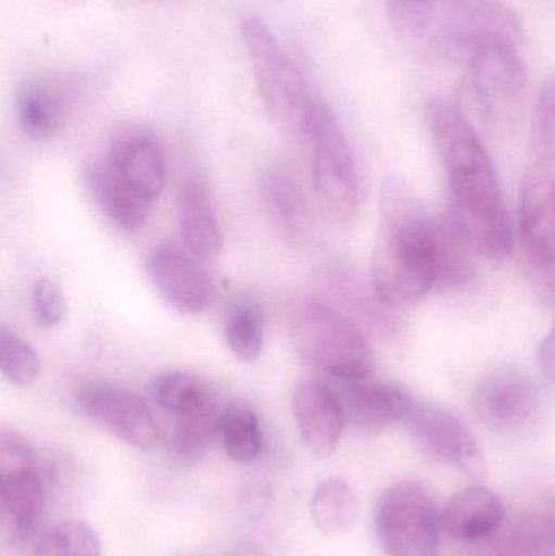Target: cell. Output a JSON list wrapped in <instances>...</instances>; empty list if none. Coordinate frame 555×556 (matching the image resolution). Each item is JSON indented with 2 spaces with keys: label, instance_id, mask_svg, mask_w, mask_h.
I'll return each mask as SVG.
<instances>
[{
  "label": "cell",
  "instance_id": "obj_1",
  "mask_svg": "<svg viewBox=\"0 0 555 556\" xmlns=\"http://www.w3.org/2000/svg\"><path fill=\"white\" fill-rule=\"evenodd\" d=\"M426 123L449 179L446 217L479 256L505 260L514 250L510 218L497 173L475 126L449 98L426 104Z\"/></svg>",
  "mask_w": 555,
  "mask_h": 556
},
{
  "label": "cell",
  "instance_id": "obj_2",
  "mask_svg": "<svg viewBox=\"0 0 555 556\" xmlns=\"http://www.w3.org/2000/svg\"><path fill=\"white\" fill-rule=\"evenodd\" d=\"M398 45L420 64H468L494 45L520 46L525 26L502 0H387Z\"/></svg>",
  "mask_w": 555,
  "mask_h": 556
},
{
  "label": "cell",
  "instance_id": "obj_3",
  "mask_svg": "<svg viewBox=\"0 0 555 556\" xmlns=\"http://www.w3.org/2000/svg\"><path fill=\"white\" fill-rule=\"evenodd\" d=\"M371 290L388 307L411 306L436 285V218L401 178H388L378 201Z\"/></svg>",
  "mask_w": 555,
  "mask_h": 556
},
{
  "label": "cell",
  "instance_id": "obj_4",
  "mask_svg": "<svg viewBox=\"0 0 555 556\" xmlns=\"http://www.w3.org/2000/svg\"><path fill=\"white\" fill-rule=\"evenodd\" d=\"M287 332L297 355L331 378H365L374 369V353L362 330L321 301L292 303Z\"/></svg>",
  "mask_w": 555,
  "mask_h": 556
},
{
  "label": "cell",
  "instance_id": "obj_5",
  "mask_svg": "<svg viewBox=\"0 0 555 556\" xmlns=\"http://www.w3.org/2000/svg\"><path fill=\"white\" fill-rule=\"evenodd\" d=\"M241 39L267 116L282 132L305 136L316 98L310 91L302 72L263 20L256 16L244 18L241 22Z\"/></svg>",
  "mask_w": 555,
  "mask_h": 556
},
{
  "label": "cell",
  "instance_id": "obj_6",
  "mask_svg": "<svg viewBox=\"0 0 555 556\" xmlns=\"http://www.w3.org/2000/svg\"><path fill=\"white\" fill-rule=\"evenodd\" d=\"M303 139L312 153L313 188L323 211L349 222L361 205V175L348 137L321 100H316Z\"/></svg>",
  "mask_w": 555,
  "mask_h": 556
},
{
  "label": "cell",
  "instance_id": "obj_7",
  "mask_svg": "<svg viewBox=\"0 0 555 556\" xmlns=\"http://www.w3.org/2000/svg\"><path fill=\"white\" fill-rule=\"evenodd\" d=\"M375 529L387 556H437L442 511L422 483L398 482L380 496Z\"/></svg>",
  "mask_w": 555,
  "mask_h": 556
},
{
  "label": "cell",
  "instance_id": "obj_8",
  "mask_svg": "<svg viewBox=\"0 0 555 556\" xmlns=\"http://www.w3.org/2000/svg\"><path fill=\"white\" fill-rule=\"evenodd\" d=\"M527 88L528 68L518 46L494 45L466 64L462 93L482 123L501 129L517 116Z\"/></svg>",
  "mask_w": 555,
  "mask_h": 556
},
{
  "label": "cell",
  "instance_id": "obj_9",
  "mask_svg": "<svg viewBox=\"0 0 555 556\" xmlns=\"http://www.w3.org/2000/svg\"><path fill=\"white\" fill-rule=\"evenodd\" d=\"M0 495L10 538L28 541L41 521L46 480L31 444L13 428L0 430Z\"/></svg>",
  "mask_w": 555,
  "mask_h": 556
},
{
  "label": "cell",
  "instance_id": "obj_10",
  "mask_svg": "<svg viewBox=\"0 0 555 556\" xmlns=\"http://www.w3.org/2000/svg\"><path fill=\"white\" fill-rule=\"evenodd\" d=\"M472 415L488 430L524 433L537 427L546 410V395L538 382L515 366L485 372L471 394Z\"/></svg>",
  "mask_w": 555,
  "mask_h": 556
},
{
  "label": "cell",
  "instance_id": "obj_11",
  "mask_svg": "<svg viewBox=\"0 0 555 556\" xmlns=\"http://www.w3.org/2000/svg\"><path fill=\"white\" fill-rule=\"evenodd\" d=\"M75 405L88 420L136 450H152L159 443V424L153 412L143 399L127 389L91 382L75 392Z\"/></svg>",
  "mask_w": 555,
  "mask_h": 556
},
{
  "label": "cell",
  "instance_id": "obj_12",
  "mask_svg": "<svg viewBox=\"0 0 555 556\" xmlns=\"http://www.w3.org/2000/svg\"><path fill=\"white\" fill-rule=\"evenodd\" d=\"M404 425L417 446L432 459L458 467L469 476L478 477L484 472L478 441L469 428L446 408L416 401Z\"/></svg>",
  "mask_w": 555,
  "mask_h": 556
},
{
  "label": "cell",
  "instance_id": "obj_13",
  "mask_svg": "<svg viewBox=\"0 0 555 556\" xmlns=\"http://www.w3.org/2000/svg\"><path fill=\"white\" fill-rule=\"evenodd\" d=\"M194 254L173 244H159L146 260V273L160 296L181 314L195 316L214 303V278Z\"/></svg>",
  "mask_w": 555,
  "mask_h": 556
},
{
  "label": "cell",
  "instance_id": "obj_14",
  "mask_svg": "<svg viewBox=\"0 0 555 556\" xmlns=\"http://www.w3.org/2000/svg\"><path fill=\"white\" fill-rule=\"evenodd\" d=\"M335 379L331 382L345 421L364 431H380L404 424L414 399L393 382L380 379Z\"/></svg>",
  "mask_w": 555,
  "mask_h": 556
},
{
  "label": "cell",
  "instance_id": "obj_15",
  "mask_svg": "<svg viewBox=\"0 0 555 556\" xmlns=\"http://www.w3.org/2000/svg\"><path fill=\"white\" fill-rule=\"evenodd\" d=\"M520 233L533 266L555 264V173L544 163L531 166L521 181Z\"/></svg>",
  "mask_w": 555,
  "mask_h": 556
},
{
  "label": "cell",
  "instance_id": "obj_16",
  "mask_svg": "<svg viewBox=\"0 0 555 556\" xmlns=\"http://www.w3.org/2000/svg\"><path fill=\"white\" fill-rule=\"evenodd\" d=\"M292 412L310 453L325 459L338 450L348 421L331 382L302 379L293 389Z\"/></svg>",
  "mask_w": 555,
  "mask_h": 556
},
{
  "label": "cell",
  "instance_id": "obj_17",
  "mask_svg": "<svg viewBox=\"0 0 555 556\" xmlns=\"http://www.w3.org/2000/svg\"><path fill=\"white\" fill-rule=\"evenodd\" d=\"M108 160L153 201L165 189V155L159 137L143 124L124 123L114 127Z\"/></svg>",
  "mask_w": 555,
  "mask_h": 556
},
{
  "label": "cell",
  "instance_id": "obj_18",
  "mask_svg": "<svg viewBox=\"0 0 555 556\" xmlns=\"http://www.w3.org/2000/svg\"><path fill=\"white\" fill-rule=\"evenodd\" d=\"M85 186L97 207L121 230H140L149 220L155 201L121 175L110 160L88 165Z\"/></svg>",
  "mask_w": 555,
  "mask_h": 556
},
{
  "label": "cell",
  "instance_id": "obj_19",
  "mask_svg": "<svg viewBox=\"0 0 555 556\" xmlns=\"http://www.w3.org/2000/svg\"><path fill=\"white\" fill-rule=\"evenodd\" d=\"M505 509L499 496L484 486H469L456 493L442 511V529L456 541L489 538L501 529Z\"/></svg>",
  "mask_w": 555,
  "mask_h": 556
},
{
  "label": "cell",
  "instance_id": "obj_20",
  "mask_svg": "<svg viewBox=\"0 0 555 556\" xmlns=\"http://www.w3.org/2000/svg\"><path fill=\"white\" fill-rule=\"evenodd\" d=\"M176 211L182 241L189 253L199 260H209L220 254L224 250V235L211 198L201 182L189 179L181 186Z\"/></svg>",
  "mask_w": 555,
  "mask_h": 556
},
{
  "label": "cell",
  "instance_id": "obj_21",
  "mask_svg": "<svg viewBox=\"0 0 555 556\" xmlns=\"http://www.w3.org/2000/svg\"><path fill=\"white\" fill-rule=\"evenodd\" d=\"M65 98L61 88L42 78L23 81L16 91V119L33 142L54 139L64 126Z\"/></svg>",
  "mask_w": 555,
  "mask_h": 556
},
{
  "label": "cell",
  "instance_id": "obj_22",
  "mask_svg": "<svg viewBox=\"0 0 555 556\" xmlns=\"http://www.w3.org/2000/svg\"><path fill=\"white\" fill-rule=\"evenodd\" d=\"M217 395L175 415L173 451L179 463L195 466L207 456L212 443L218 438V421L222 415Z\"/></svg>",
  "mask_w": 555,
  "mask_h": 556
},
{
  "label": "cell",
  "instance_id": "obj_23",
  "mask_svg": "<svg viewBox=\"0 0 555 556\" xmlns=\"http://www.w3.org/2000/svg\"><path fill=\"white\" fill-rule=\"evenodd\" d=\"M261 194L276 227L286 237L299 238L306 227V201L292 173L270 168L261 181Z\"/></svg>",
  "mask_w": 555,
  "mask_h": 556
},
{
  "label": "cell",
  "instance_id": "obj_24",
  "mask_svg": "<svg viewBox=\"0 0 555 556\" xmlns=\"http://www.w3.org/2000/svg\"><path fill=\"white\" fill-rule=\"evenodd\" d=\"M472 250L446 215L436 218V285L433 290L462 291L475 280Z\"/></svg>",
  "mask_w": 555,
  "mask_h": 556
},
{
  "label": "cell",
  "instance_id": "obj_25",
  "mask_svg": "<svg viewBox=\"0 0 555 556\" xmlns=\"http://www.w3.org/2000/svg\"><path fill=\"white\" fill-rule=\"evenodd\" d=\"M495 556H555V505L515 519L495 542Z\"/></svg>",
  "mask_w": 555,
  "mask_h": 556
},
{
  "label": "cell",
  "instance_id": "obj_26",
  "mask_svg": "<svg viewBox=\"0 0 555 556\" xmlns=\"http://www.w3.org/2000/svg\"><path fill=\"white\" fill-rule=\"evenodd\" d=\"M218 440L234 463L256 460L264 450L263 425L256 412L244 404L225 405L218 421Z\"/></svg>",
  "mask_w": 555,
  "mask_h": 556
},
{
  "label": "cell",
  "instance_id": "obj_27",
  "mask_svg": "<svg viewBox=\"0 0 555 556\" xmlns=\"http://www.w3.org/2000/svg\"><path fill=\"white\" fill-rule=\"evenodd\" d=\"M310 515L323 534L348 531L357 519V496L344 479L331 477L323 480L313 492Z\"/></svg>",
  "mask_w": 555,
  "mask_h": 556
},
{
  "label": "cell",
  "instance_id": "obj_28",
  "mask_svg": "<svg viewBox=\"0 0 555 556\" xmlns=\"http://www.w3.org/2000/svg\"><path fill=\"white\" fill-rule=\"evenodd\" d=\"M264 329L263 313L254 304H235L225 319V342L237 358L254 362L263 352Z\"/></svg>",
  "mask_w": 555,
  "mask_h": 556
},
{
  "label": "cell",
  "instance_id": "obj_29",
  "mask_svg": "<svg viewBox=\"0 0 555 556\" xmlns=\"http://www.w3.org/2000/svg\"><path fill=\"white\" fill-rule=\"evenodd\" d=\"M215 395L209 382L186 371L165 372L153 384L156 404L173 415L181 414Z\"/></svg>",
  "mask_w": 555,
  "mask_h": 556
},
{
  "label": "cell",
  "instance_id": "obj_30",
  "mask_svg": "<svg viewBox=\"0 0 555 556\" xmlns=\"http://www.w3.org/2000/svg\"><path fill=\"white\" fill-rule=\"evenodd\" d=\"M31 556H101V545L90 526L65 521L39 539Z\"/></svg>",
  "mask_w": 555,
  "mask_h": 556
},
{
  "label": "cell",
  "instance_id": "obj_31",
  "mask_svg": "<svg viewBox=\"0 0 555 556\" xmlns=\"http://www.w3.org/2000/svg\"><path fill=\"white\" fill-rule=\"evenodd\" d=\"M41 363L28 342L12 330H0V371L7 381L18 388L33 384L38 378Z\"/></svg>",
  "mask_w": 555,
  "mask_h": 556
},
{
  "label": "cell",
  "instance_id": "obj_32",
  "mask_svg": "<svg viewBox=\"0 0 555 556\" xmlns=\"http://www.w3.org/2000/svg\"><path fill=\"white\" fill-rule=\"evenodd\" d=\"M531 152L538 162H555V75L538 91L531 121Z\"/></svg>",
  "mask_w": 555,
  "mask_h": 556
},
{
  "label": "cell",
  "instance_id": "obj_33",
  "mask_svg": "<svg viewBox=\"0 0 555 556\" xmlns=\"http://www.w3.org/2000/svg\"><path fill=\"white\" fill-rule=\"evenodd\" d=\"M31 311L41 327H54L65 317V298L61 288L48 278H39L33 285Z\"/></svg>",
  "mask_w": 555,
  "mask_h": 556
},
{
  "label": "cell",
  "instance_id": "obj_34",
  "mask_svg": "<svg viewBox=\"0 0 555 556\" xmlns=\"http://www.w3.org/2000/svg\"><path fill=\"white\" fill-rule=\"evenodd\" d=\"M541 369H543L544 378L555 386V324L546 339L541 342L540 353H538Z\"/></svg>",
  "mask_w": 555,
  "mask_h": 556
},
{
  "label": "cell",
  "instance_id": "obj_35",
  "mask_svg": "<svg viewBox=\"0 0 555 556\" xmlns=\"http://www.w3.org/2000/svg\"><path fill=\"white\" fill-rule=\"evenodd\" d=\"M534 277H537L543 296L550 303H555V264L553 266L537 267V276Z\"/></svg>",
  "mask_w": 555,
  "mask_h": 556
},
{
  "label": "cell",
  "instance_id": "obj_36",
  "mask_svg": "<svg viewBox=\"0 0 555 556\" xmlns=\"http://www.w3.org/2000/svg\"><path fill=\"white\" fill-rule=\"evenodd\" d=\"M230 556H264L263 552L256 547L254 544H250V542H244V544L237 545L231 552Z\"/></svg>",
  "mask_w": 555,
  "mask_h": 556
},
{
  "label": "cell",
  "instance_id": "obj_37",
  "mask_svg": "<svg viewBox=\"0 0 555 556\" xmlns=\"http://www.w3.org/2000/svg\"><path fill=\"white\" fill-rule=\"evenodd\" d=\"M59 2L65 3V5L80 7L87 3L88 0H59Z\"/></svg>",
  "mask_w": 555,
  "mask_h": 556
}]
</instances>
